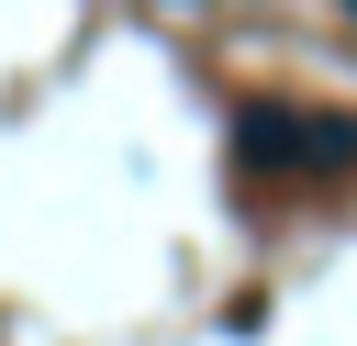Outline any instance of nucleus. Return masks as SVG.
<instances>
[{
	"mask_svg": "<svg viewBox=\"0 0 357 346\" xmlns=\"http://www.w3.org/2000/svg\"><path fill=\"white\" fill-rule=\"evenodd\" d=\"M346 11H357V0H346Z\"/></svg>",
	"mask_w": 357,
	"mask_h": 346,
	"instance_id": "f03ea898",
	"label": "nucleus"
},
{
	"mask_svg": "<svg viewBox=\"0 0 357 346\" xmlns=\"http://www.w3.org/2000/svg\"><path fill=\"white\" fill-rule=\"evenodd\" d=\"M234 156H245V167H357V123L257 100V112H234Z\"/></svg>",
	"mask_w": 357,
	"mask_h": 346,
	"instance_id": "f257e3e1",
	"label": "nucleus"
}]
</instances>
